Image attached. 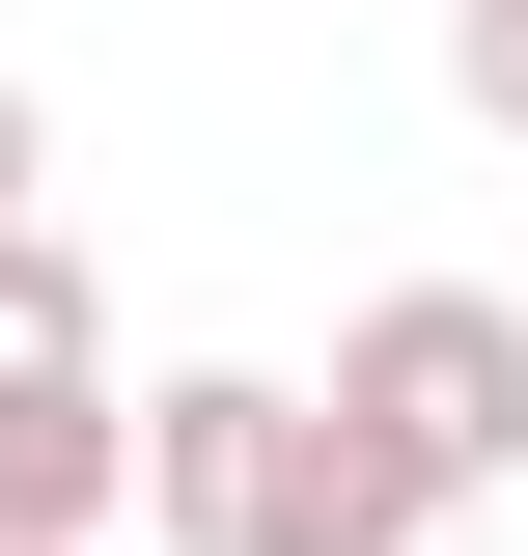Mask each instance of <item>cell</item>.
Listing matches in <instances>:
<instances>
[{
	"mask_svg": "<svg viewBox=\"0 0 528 556\" xmlns=\"http://www.w3.org/2000/svg\"><path fill=\"white\" fill-rule=\"evenodd\" d=\"M334 390L390 417L445 501H501V473H528V306H501V278H390V306L334 334Z\"/></svg>",
	"mask_w": 528,
	"mask_h": 556,
	"instance_id": "cell-2",
	"label": "cell"
},
{
	"mask_svg": "<svg viewBox=\"0 0 528 556\" xmlns=\"http://www.w3.org/2000/svg\"><path fill=\"white\" fill-rule=\"evenodd\" d=\"M139 529H167V556H417V529H445V473H417L362 390L167 362V390H139Z\"/></svg>",
	"mask_w": 528,
	"mask_h": 556,
	"instance_id": "cell-1",
	"label": "cell"
},
{
	"mask_svg": "<svg viewBox=\"0 0 528 556\" xmlns=\"http://www.w3.org/2000/svg\"><path fill=\"white\" fill-rule=\"evenodd\" d=\"M56 556H112V529H56Z\"/></svg>",
	"mask_w": 528,
	"mask_h": 556,
	"instance_id": "cell-7",
	"label": "cell"
},
{
	"mask_svg": "<svg viewBox=\"0 0 528 556\" xmlns=\"http://www.w3.org/2000/svg\"><path fill=\"white\" fill-rule=\"evenodd\" d=\"M0 390H112V306H84L56 223H0Z\"/></svg>",
	"mask_w": 528,
	"mask_h": 556,
	"instance_id": "cell-4",
	"label": "cell"
},
{
	"mask_svg": "<svg viewBox=\"0 0 528 556\" xmlns=\"http://www.w3.org/2000/svg\"><path fill=\"white\" fill-rule=\"evenodd\" d=\"M0 223H28V84H0Z\"/></svg>",
	"mask_w": 528,
	"mask_h": 556,
	"instance_id": "cell-6",
	"label": "cell"
},
{
	"mask_svg": "<svg viewBox=\"0 0 528 556\" xmlns=\"http://www.w3.org/2000/svg\"><path fill=\"white\" fill-rule=\"evenodd\" d=\"M112 473H139L112 390H0V529H112Z\"/></svg>",
	"mask_w": 528,
	"mask_h": 556,
	"instance_id": "cell-3",
	"label": "cell"
},
{
	"mask_svg": "<svg viewBox=\"0 0 528 556\" xmlns=\"http://www.w3.org/2000/svg\"><path fill=\"white\" fill-rule=\"evenodd\" d=\"M445 84H473V139H528V0H445Z\"/></svg>",
	"mask_w": 528,
	"mask_h": 556,
	"instance_id": "cell-5",
	"label": "cell"
}]
</instances>
